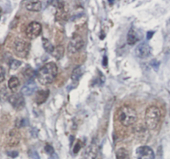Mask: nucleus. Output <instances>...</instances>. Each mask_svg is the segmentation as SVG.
<instances>
[{
	"label": "nucleus",
	"mask_w": 170,
	"mask_h": 159,
	"mask_svg": "<svg viewBox=\"0 0 170 159\" xmlns=\"http://www.w3.org/2000/svg\"><path fill=\"white\" fill-rule=\"evenodd\" d=\"M19 84H20V82H19V80H18V78L15 76L11 77L10 79L9 80V83H8L9 89L13 92H15L16 91L18 90V87H19Z\"/></svg>",
	"instance_id": "nucleus-16"
},
{
	"label": "nucleus",
	"mask_w": 170,
	"mask_h": 159,
	"mask_svg": "<svg viewBox=\"0 0 170 159\" xmlns=\"http://www.w3.org/2000/svg\"><path fill=\"white\" fill-rule=\"evenodd\" d=\"M98 147L95 143H92L89 147L87 148L85 152V158L84 159H95L97 156Z\"/></svg>",
	"instance_id": "nucleus-12"
},
{
	"label": "nucleus",
	"mask_w": 170,
	"mask_h": 159,
	"mask_svg": "<svg viewBox=\"0 0 170 159\" xmlns=\"http://www.w3.org/2000/svg\"><path fill=\"white\" fill-rule=\"evenodd\" d=\"M140 39V35L135 28H131L127 36V43L129 45H134Z\"/></svg>",
	"instance_id": "nucleus-11"
},
{
	"label": "nucleus",
	"mask_w": 170,
	"mask_h": 159,
	"mask_svg": "<svg viewBox=\"0 0 170 159\" xmlns=\"http://www.w3.org/2000/svg\"><path fill=\"white\" fill-rule=\"evenodd\" d=\"M42 43H43V48L46 51L49 53H52L54 49V47L52 45V43L46 38H42Z\"/></svg>",
	"instance_id": "nucleus-20"
},
{
	"label": "nucleus",
	"mask_w": 170,
	"mask_h": 159,
	"mask_svg": "<svg viewBox=\"0 0 170 159\" xmlns=\"http://www.w3.org/2000/svg\"><path fill=\"white\" fill-rule=\"evenodd\" d=\"M13 50L19 58H26L30 50V44L24 40L17 38L13 43Z\"/></svg>",
	"instance_id": "nucleus-4"
},
{
	"label": "nucleus",
	"mask_w": 170,
	"mask_h": 159,
	"mask_svg": "<svg viewBox=\"0 0 170 159\" xmlns=\"http://www.w3.org/2000/svg\"><path fill=\"white\" fill-rule=\"evenodd\" d=\"M21 61L17 60V59H13L12 61L10 62V63H9V67H10V68L12 70H16V69H18V67L21 66Z\"/></svg>",
	"instance_id": "nucleus-21"
},
{
	"label": "nucleus",
	"mask_w": 170,
	"mask_h": 159,
	"mask_svg": "<svg viewBox=\"0 0 170 159\" xmlns=\"http://www.w3.org/2000/svg\"><path fill=\"white\" fill-rule=\"evenodd\" d=\"M84 73V68L82 66H79L76 68H74L71 75V78L73 82H78L79 78L83 76V74Z\"/></svg>",
	"instance_id": "nucleus-15"
},
{
	"label": "nucleus",
	"mask_w": 170,
	"mask_h": 159,
	"mask_svg": "<svg viewBox=\"0 0 170 159\" xmlns=\"http://www.w3.org/2000/svg\"><path fill=\"white\" fill-rule=\"evenodd\" d=\"M5 80V70L3 67H0V83Z\"/></svg>",
	"instance_id": "nucleus-25"
},
{
	"label": "nucleus",
	"mask_w": 170,
	"mask_h": 159,
	"mask_svg": "<svg viewBox=\"0 0 170 159\" xmlns=\"http://www.w3.org/2000/svg\"><path fill=\"white\" fill-rule=\"evenodd\" d=\"M30 157L33 159H40L39 154L37 153L36 151H31L30 152Z\"/></svg>",
	"instance_id": "nucleus-27"
},
{
	"label": "nucleus",
	"mask_w": 170,
	"mask_h": 159,
	"mask_svg": "<svg viewBox=\"0 0 170 159\" xmlns=\"http://www.w3.org/2000/svg\"><path fill=\"white\" fill-rule=\"evenodd\" d=\"M57 155L56 154H53V155H51V157H50V158L49 159H57Z\"/></svg>",
	"instance_id": "nucleus-31"
},
{
	"label": "nucleus",
	"mask_w": 170,
	"mask_h": 159,
	"mask_svg": "<svg viewBox=\"0 0 170 159\" xmlns=\"http://www.w3.org/2000/svg\"><path fill=\"white\" fill-rule=\"evenodd\" d=\"M9 102L13 107H14L17 110H20L23 107H24L25 101L24 96L21 93H13V94L10 95L9 98Z\"/></svg>",
	"instance_id": "nucleus-8"
},
{
	"label": "nucleus",
	"mask_w": 170,
	"mask_h": 159,
	"mask_svg": "<svg viewBox=\"0 0 170 159\" xmlns=\"http://www.w3.org/2000/svg\"><path fill=\"white\" fill-rule=\"evenodd\" d=\"M9 93H8L7 89H5V88L1 89V91H0V98H1L2 100H5V99H9Z\"/></svg>",
	"instance_id": "nucleus-22"
},
{
	"label": "nucleus",
	"mask_w": 170,
	"mask_h": 159,
	"mask_svg": "<svg viewBox=\"0 0 170 159\" xmlns=\"http://www.w3.org/2000/svg\"><path fill=\"white\" fill-rule=\"evenodd\" d=\"M38 89V86L34 81H29L21 89V94L23 96H30Z\"/></svg>",
	"instance_id": "nucleus-10"
},
{
	"label": "nucleus",
	"mask_w": 170,
	"mask_h": 159,
	"mask_svg": "<svg viewBox=\"0 0 170 159\" xmlns=\"http://www.w3.org/2000/svg\"><path fill=\"white\" fill-rule=\"evenodd\" d=\"M118 117L122 125L129 127L136 122L138 114L133 107L128 105H124L119 108L118 112Z\"/></svg>",
	"instance_id": "nucleus-2"
},
{
	"label": "nucleus",
	"mask_w": 170,
	"mask_h": 159,
	"mask_svg": "<svg viewBox=\"0 0 170 159\" xmlns=\"http://www.w3.org/2000/svg\"><path fill=\"white\" fill-rule=\"evenodd\" d=\"M44 150H45V152L48 154L49 155H53V154H54V147H52L51 145H49V144H46L45 147H44Z\"/></svg>",
	"instance_id": "nucleus-23"
},
{
	"label": "nucleus",
	"mask_w": 170,
	"mask_h": 159,
	"mask_svg": "<svg viewBox=\"0 0 170 159\" xmlns=\"http://www.w3.org/2000/svg\"><path fill=\"white\" fill-rule=\"evenodd\" d=\"M80 148H81V144H80V143H78L75 145L74 148H73V153H77L79 150H80Z\"/></svg>",
	"instance_id": "nucleus-28"
},
{
	"label": "nucleus",
	"mask_w": 170,
	"mask_h": 159,
	"mask_svg": "<svg viewBox=\"0 0 170 159\" xmlns=\"http://www.w3.org/2000/svg\"><path fill=\"white\" fill-rule=\"evenodd\" d=\"M49 90H40L38 91L35 96V101L38 104H42L46 102L47 98H49Z\"/></svg>",
	"instance_id": "nucleus-13"
},
{
	"label": "nucleus",
	"mask_w": 170,
	"mask_h": 159,
	"mask_svg": "<svg viewBox=\"0 0 170 159\" xmlns=\"http://www.w3.org/2000/svg\"><path fill=\"white\" fill-rule=\"evenodd\" d=\"M58 75V67L54 63H48L41 67L37 74V78L42 85H48L54 82Z\"/></svg>",
	"instance_id": "nucleus-1"
},
{
	"label": "nucleus",
	"mask_w": 170,
	"mask_h": 159,
	"mask_svg": "<svg viewBox=\"0 0 170 159\" xmlns=\"http://www.w3.org/2000/svg\"><path fill=\"white\" fill-rule=\"evenodd\" d=\"M7 154H8L9 157H11L12 158H14V157L18 156V152H16V151H10V152H8Z\"/></svg>",
	"instance_id": "nucleus-26"
},
{
	"label": "nucleus",
	"mask_w": 170,
	"mask_h": 159,
	"mask_svg": "<svg viewBox=\"0 0 170 159\" xmlns=\"http://www.w3.org/2000/svg\"><path fill=\"white\" fill-rule=\"evenodd\" d=\"M116 159H130L128 150L124 147L119 148L116 152Z\"/></svg>",
	"instance_id": "nucleus-17"
},
{
	"label": "nucleus",
	"mask_w": 170,
	"mask_h": 159,
	"mask_svg": "<svg viewBox=\"0 0 170 159\" xmlns=\"http://www.w3.org/2000/svg\"><path fill=\"white\" fill-rule=\"evenodd\" d=\"M42 32V26L38 22H32L28 25L25 34L29 39H34L40 35Z\"/></svg>",
	"instance_id": "nucleus-6"
},
{
	"label": "nucleus",
	"mask_w": 170,
	"mask_h": 159,
	"mask_svg": "<svg viewBox=\"0 0 170 159\" xmlns=\"http://www.w3.org/2000/svg\"><path fill=\"white\" fill-rule=\"evenodd\" d=\"M161 120V111L156 106H149L145 112V124L149 130L157 128Z\"/></svg>",
	"instance_id": "nucleus-3"
},
{
	"label": "nucleus",
	"mask_w": 170,
	"mask_h": 159,
	"mask_svg": "<svg viewBox=\"0 0 170 159\" xmlns=\"http://www.w3.org/2000/svg\"><path fill=\"white\" fill-rule=\"evenodd\" d=\"M51 54L55 58L60 59L64 54V48L62 45H58L57 47H54V51H53Z\"/></svg>",
	"instance_id": "nucleus-18"
},
{
	"label": "nucleus",
	"mask_w": 170,
	"mask_h": 159,
	"mask_svg": "<svg viewBox=\"0 0 170 159\" xmlns=\"http://www.w3.org/2000/svg\"><path fill=\"white\" fill-rule=\"evenodd\" d=\"M153 151L149 146H141L136 150V159H154Z\"/></svg>",
	"instance_id": "nucleus-7"
},
{
	"label": "nucleus",
	"mask_w": 170,
	"mask_h": 159,
	"mask_svg": "<svg viewBox=\"0 0 170 159\" xmlns=\"http://www.w3.org/2000/svg\"><path fill=\"white\" fill-rule=\"evenodd\" d=\"M135 55L139 58H148L152 52V49L150 48L149 44L145 42L139 43L135 49Z\"/></svg>",
	"instance_id": "nucleus-9"
},
{
	"label": "nucleus",
	"mask_w": 170,
	"mask_h": 159,
	"mask_svg": "<svg viewBox=\"0 0 170 159\" xmlns=\"http://www.w3.org/2000/svg\"><path fill=\"white\" fill-rule=\"evenodd\" d=\"M26 9L32 12H39L42 9V3L40 1H28L26 3Z\"/></svg>",
	"instance_id": "nucleus-14"
},
{
	"label": "nucleus",
	"mask_w": 170,
	"mask_h": 159,
	"mask_svg": "<svg viewBox=\"0 0 170 159\" xmlns=\"http://www.w3.org/2000/svg\"><path fill=\"white\" fill-rule=\"evenodd\" d=\"M153 34H154L153 31H149V32H148V33H147V39H150V38H152Z\"/></svg>",
	"instance_id": "nucleus-29"
},
{
	"label": "nucleus",
	"mask_w": 170,
	"mask_h": 159,
	"mask_svg": "<svg viewBox=\"0 0 170 159\" xmlns=\"http://www.w3.org/2000/svg\"><path fill=\"white\" fill-rule=\"evenodd\" d=\"M103 66H107V57H104V58H103Z\"/></svg>",
	"instance_id": "nucleus-30"
},
{
	"label": "nucleus",
	"mask_w": 170,
	"mask_h": 159,
	"mask_svg": "<svg viewBox=\"0 0 170 159\" xmlns=\"http://www.w3.org/2000/svg\"><path fill=\"white\" fill-rule=\"evenodd\" d=\"M84 41L80 35H74L72 39L70 40L68 45V55H73L83 48Z\"/></svg>",
	"instance_id": "nucleus-5"
},
{
	"label": "nucleus",
	"mask_w": 170,
	"mask_h": 159,
	"mask_svg": "<svg viewBox=\"0 0 170 159\" xmlns=\"http://www.w3.org/2000/svg\"><path fill=\"white\" fill-rule=\"evenodd\" d=\"M34 71L32 69V68H27V69H25V72L24 73V76H26L27 78H33L34 75Z\"/></svg>",
	"instance_id": "nucleus-24"
},
{
	"label": "nucleus",
	"mask_w": 170,
	"mask_h": 159,
	"mask_svg": "<svg viewBox=\"0 0 170 159\" xmlns=\"http://www.w3.org/2000/svg\"><path fill=\"white\" fill-rule=\"evenodd\" d=\"M10 135H11V141L12 143L11 144H13V146H15L16 144H18L19 143V140H20V135L18 133V132H16L15 130H12L11 132H10Z\"/></svg>",
	"instance_id": "nucleus-19"
}]
</instances>
